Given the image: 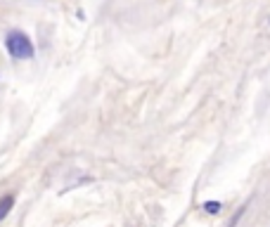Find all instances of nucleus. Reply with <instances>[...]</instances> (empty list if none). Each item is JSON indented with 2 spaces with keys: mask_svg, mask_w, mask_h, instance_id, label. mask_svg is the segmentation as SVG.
<instances>
[{
  "mask_svg": "<svg viewBox=\"0 0 270 227\" xmlns=\"http://www.w3.org/2000/svg\"><path fill=\"white\" fill-rule=\"evenodd\" d=\"M5 47H7L10 57H14V59H33V54H36V47H33L31 38H29L24 31H10L7 33Z\"/></svg>",
  "mask_w": 270,
  "mask_h": 227,
  "instance_id": "obj_1",
  "label": "nucleus"
},
{
  "mask_svg": "<svg viewBox=\"0 0 270 227\" xmlns=\"http://www.w3.org/2000/svg\"><path fill=\"white\" fill-rule=\"evenodd\" d=\"M12 208H14V194H5L0 199V220H5L10 216Z\"/></svg>",
  "mask_w": 270,
  "mask_h": 227,
  "instance_id": "obj_2",
  "label": "nucleus"
},
{
  "mask_svg": "<svg viewBox=\"0 0 270 227\" xmlns=\"http://www.w3.org/2000/svg\"><path fill=\"white\" fill-rule=\"evenodd\" d=\"M204 211H206V213H211V216H216L218 211H220V204H218V201H206Z\"/></svg>",
  "mask_w": 270,
  "mask_h": 227,
  "instance_id": "obj_3",
  "label": "nucleus"
},
{
  "mask_svg": "<svg viewBox=\"0 0 270 227\" xmlns=\"http://www.w3.org/2000/svg\"><path fill=\"white\" fill-rule=\"evenodd\" d=\"M242 216H244V208H239V211H237V216H235L232 220H230V225H227V227H235V225H237V220H239Z\"/></svg>",
  "mask_w": 270,
  "mask_h": 227,
  "instance_id": "obj_4",
  "label": "nucleus"
}]
</instances>
